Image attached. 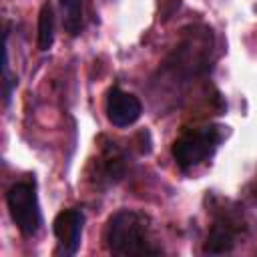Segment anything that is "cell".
Returning a JSON list of instances; mask_svg holds the SVG:
<instances>
[{
  "label": "cell",
  "instance_id": "cell-9",
  "mask_svg": "<svg viewBox=\"0 0 257 257\" xmlns=\"http://www.w3.org/2000/svg\"><path fill=\"white\" fill-rule=\"evenodd\" d=\"M54 44V8L50 2H44L38 12V26H36V46L40 52L50 50Z\"/></svg>",
  "mask_w": 257,
  "mask_h": 257
},
{
  "label": "cell",
  "instance_id": "cell-8",
  "mask_svg": "<svg viewBox=\"0 0 257 257\" xmlns=\"http://www.w3.org/2000/svg\"><path fill=\"white\" fill-rule=\"evenodd\" d=\"M104 112H106V118L112 126L126 128V126H133L141 118L143 102L133 92H126L120 86H112L106 92Z\"/></svg>",
  "mask_w": 257,
  "mask_h": 257
},
{
  "label": "cell",
  "instance_id": "cell-2",
  "mask_svg": "<svg viewBox=\"0 0 257 257\" xmlns=\"http://www.w3.org/2000/svg\"><path fill=\"white\" fill-rule=\"evenodd\" d=\"M104 247L112 255H161L163 249L153 241L151 217L135 209H118L104 225Z\"/></svg>",
  "mask_w": 257,
  "mask_h": 257
},
{
  "label": "cell",
  "instance_id": "cell-10",
  "mask_svg": "<svg viewBox=\"0 0 257 257\" xmlns=\"http://www.w3.org/2000/svg\"><path fill=\"white\" fill-rule=\"evenodd\" d=\"M62 26L70 36H78L84 28V0H58Z\"/></svg>",
  "mask_w": 257,
  "mask_h": 257
},
{
  "label": "cell",
  "instance_id": "cell-5",
  "mask_svg": "<svg viewBox=\"0 0 257 257\" xmlns=\"http://www.w3.org/2000/svg\"><path fill=\"white\" fill-rule=\"evenodd\" d=\"M6 209L24 237H36L42 227V209L38 199V187L34 175L14 181L6 191Z\"/></svg>",
  "mask_w": 257,
  "mask_h": 257
},
{
  "label": "cell",
  "instance_id": "cell-7",
  "mask_svg": "<svg viewBox=\"0 0 257 257\" xmlns=\"http://www.w3.org/2000/svg\"><path fill=\"white\" fill-rule=\"evenodd\" d=\"M86 215L78 207L62 209L52 221V233L56 239V255L72 257L78 253L82 245V231H84Z\"/></svg>",
  "mask_w": 257,
  "mask_h": 257
},
{
  "label": "cell",
  "instance_id": "cell-11",
  "mask_svg": "<svg viewBox=\"0 0 257 257\" xmlns=\"http://www.w3.org/2000/svg\"><path fill=\"white\" fill-rule=\"evenodd\" d=\"M2 68H4V82H2V86H4V104L8 106V104H10V98H12V92H14V88L18 86V76H12V74H10L8 32L4 34V64H2Z\"/></svg>",
  "mask_w": 257,
  "mask_h": 257
},
{
  "label": "cell",
  "instance_id": "cell-1",
  "mask_svg": "<svg viewBox=\"0 0 257 257\" xmlns=\"http://www.w3.org/2000/svg\"><path fill=\"white\" fill-rule=\"evenodd\" d=\"M215 32L207 24H189L183 28L177 44L161 60L151 76V88L157 100L179 98L195 82L207 78L215 66Z\"/></svg>",
  "mask_w": 257,
  "mask_h": 257
},
{
  "label": "cell",
  "instance_id": "cell-3",
  "mask_svg": "<svg viewBox=\"0 0 257 257\" xmlns=\"http://www.w3.org/2000/svg\"><path fill=\"white\" fill-rule=\"evenodd\" d=\"M209 215H211V225L201 251L205 255L231 253L249 231V223L243 207L229 199L213 197L209 205Z\"/></svg>",
  "mask_w": 257,
  "mask_h": 257
},
{
  "label": "cell",
  "instance_id": "cell-4",
  "mask_svg": "<svg viewBox=\"0 0 257 257\" xmlns=\"http://www.w3.org/2000/svg\"><path fill=\"white\" fill-rule=\"evenodd\" d=\"M227 126L217 122L197 124L183 128L181 135L171 145V157L181 173H191L203 163L211 161L225 141Z\"/></svg>",
  "mask_w": 257,
  "mask_h": 257
},
{
  "label": "cell",
  "instance_id": "cell-6",
  "mask_svg": "<svg viewBox=\"0 0 257 257\" xmlns=\"http://www.w3.org/2000/svg\"><path fill=\"white\" fill-rule=\"evenodd\" d=\"M133 153L131 147H122L116 141L104 139L96 157L88 167V181L96 189H110L118 185L131 171Z\"/></svg>",
  "mask_w": 257,
  "mask_h": 257
},
{
  "label": "cell",
  "instance_id": "cell-12",
  "mask_svg": "<svg viewBox=\"0 0 257 257\" xmlns=\"http://www.w3.org/2000/svg\"><path fill=\"white\" fill-rule=\"evenodd\" d=\"M243 199L249 205H257V175L243 187Z\"/></svg>",
  "mask_w": 257,
  "mask_h": 257
}]
</instances>
